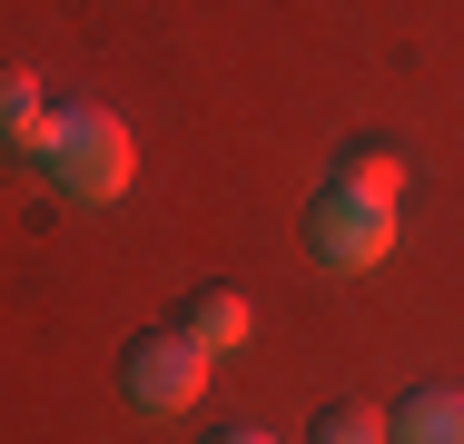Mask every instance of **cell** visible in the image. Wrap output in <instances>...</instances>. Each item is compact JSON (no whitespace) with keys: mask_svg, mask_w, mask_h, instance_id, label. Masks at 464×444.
<instances>
[{"mask_svg":"<svg viewBox=\"0 0 464 444\" xmlns=\"http://www.w3.org/2000/svg\"><path fill=\"white\" fill-rule=\"evenodd\" d=\"M30 159H40V178H50L60 198L109 208V198H129V178H139V139H129V119H119V109L70 99V109H50V119H40Z\"/></svg>","mask_w":464,"mask_h":444,"instance_id":"1","label":"cell"},{"mask_svg":"<svg viewBox=\"0 0 464 444\" xmlns=\"http://www.w3.org/2000/svg\"><path fill=\"white\" fill-rule=\"evenodd\" d=\"M40 119H50V109H40V80H30V70H0V139H10V149H30V139H40Z\"/></svg>","mask_w":464,"mask_h":444,"instance_id":"6","label":"cell"},{"mask_svg":"<svg viewBox=\"0 0 464 444\" xmlns=\"http://www.w3.org/2000/svg\"><path fill=\"white\" fill-rule=\"evenodd\" d=\"M208 444H277V435H257V425H227V435H208Z\"/></svg>","mask_w":464,"mask_h":444,"instance_id":"9","label":"cell"},{"mask_svg":"<svg viewBox=\"0 0 464 444\" xmlns=\"http://www.w3.org/2000/svg\"><path fill=\"white\" fill-rule=\"evenodd\" d=\"M179 326H188V336H198L208 355H227V346H247V326H257V306H247L237 286H198V296H188V316H179Z\"/></svg>","mask_w":464,"mask_h":444,"instance_id":"5","label":"cell"},{"mask_svg":"<svg viewBox=\"0 0 464 444\" xmlns=\"http://www.w3.org/2000/svg\"><path fill=\"white\" fill-rule=\"evenodd\" d=\"M336 188H356V198H385V208H395V198H405V159H395V149H356V159L336 169Z\"/></svg>","mask_w":464,"mask_h":444,"instance_id":"7","label":"cell"},{"mask_svg":"<svg viewBox=\"0 0 464 444\" xmlns=\"http://www.w3.org/2000/svg\"><path fill=\"white\" fill-rule=\"evenodd\" d=\"M119 385H129L139 415H188L208 395V346L188 326H149V336H129V355H119Z\"/></svg>","mask_w":464,"mask_h":444,"instance_id":"2","label":"cell"},{"mask_svg":"<svg viewBox=\"0 0 464 444\" xmlns=\"http://www.w3.org/2000/svg\"><path fill=\"white\" fill-rule=\"evenodd\" d=\"M306 444H385V415L346 395V405H326V415H316V435H306Z\"/></svg>","mask_w":464,"mask_h":444,"instance_id":"8","label":"cell"},{"mask_svg":"<svg viewBox=\"0 0 464 444\" xmlns=\"http://www.w3.org/2000/svg\"><path fill=\"white\" fill-rule=\"evenodd\" d=\"M385 444H464V385H415L385 415Z\"/></svg>","mask_w":464,"mask_h":444,"instance_id":"4","label":"cell"},{"mask_svg":"<svg viewBox=\"0 0 464 444\" xmlns=\"http://www.w3.org/2000/svg\"><path fill=\"white\" fill-rule=\"evenodd\" d=\"M306 247L336 266V276H366V266H385V247H395V208L385 198H356V188H316V208H306Z\"/></svg>","mask_w":464,"mask_h":444,"instance_id":"3","label":"cell"}]
</instances>
